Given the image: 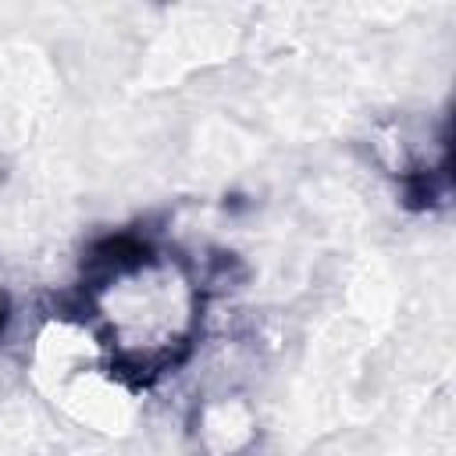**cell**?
<instances>
[{"mask_svg": "<svg viewBox=\"0 0 456 456\" xmlns=\"http://www.w3.org/2000/svg\"><path fill=\"white\" fill-rule=\"evenodd\" d=\"M110 363L96 328L86 321V314H50L36 331L28 346V370L43 395H50L68 378Z\"/></svg>", "mask_w": 456, "mask_h": 456, "instance_id": "cell-3", "label": "cell"}, {"mask_svg": "<svg viewBox=\"0 0 456 456\" xmlns=\"http://www.w3.org/2000/svg\"><path fill=\"white\" fill-rule=\"evenodd\" d=\"M192 438L200 456H249L260 438L256 406L235 388L210 392L192 410Z\"/></svg>", "mask_w": 456, "mask_h": 456, "instance_id": "cell-4", "label": "cell"}, {"mask_svg": "<svg viewBox=\"0 0 456 456\" xmlns=\"http://www.w3.org/2000/svg\"><path fill=\"white\" fill-rule=\"evenodd\" d=\"M46 399H53V406L71 424L96 431V435H121L132 428L139 413V385L125 378L114 363L68 378Z\"/></svg>", "mask_w": 456, "mask_h": 456, "instance_id": "cell-2", "label": "cell"}, {"mask_svg": "<svg viewBox=\"0 0 456 456\" xmlns=\"http://www.w3.org/2000/svg\"><path fill=\"white\" fill-rule=\"evenodd\" d=\"M86 321L135 385L171 370L196 342L203 285L189 260L150 242H114L86 281Z\"/></svg>", "mask_w": 456, "mask_h": 456, "instance_id": "cell-1", "label": "cell"}, {"mask_svg": "<svg viewBox=\"0 0 456 456\" xmlns=\"http://www.w3.org/2000/svg\"><path fill=\"white\" fill-rule=\"evenodd\" d=\"M7 303H11V289H7V274H4V267H0V321H4V314H7Z\"/></svg>", "mask_w": 456, "mask_h": 456, "instance_id": "cell-6", "label": "cell"}, {"mask_svg": "<svg viewBox=\"0 0 456 456\" xmlns=\"http://www.w3.org/2000/svg\"><path fill=\"white\" fill-rule=\"evenodd\" d=\"M370 153L388 175H395L403 182H420V178H431L435 167L442 164L445 142H442V135H431L428 125L399 118V121H385L370 132Z\"/></svg>", "mask_w": 456, "mask_h": 456, "instance_id": "cell-5", "label": "cell"}]
</instances>
